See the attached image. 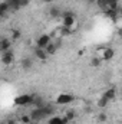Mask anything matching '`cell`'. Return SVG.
Here are the masks:
<instances>
[{"label":"cell","mask_w":122,"mask_h":124,"mask_svg":"<svg viewBox=\"0 0 122 124\" xmlns=\"http://www.w3.org/2000/svg\"><path fill=\"white\" fill-rule=\"evenodd\" d=\"M96 56L101 59V61H111L114 56H115V51L109 46H102L98 49V54Z\"/></svg>","instance_id":"2"},{"label":"cell","mask_w":122,"mask_h":124,"mask_svg":"<svg viewBox=\"0 0 122 124\" xmlns=\"http://www.w3.org/2000/svg\"><path fill=\"white\" fill-rule=\"evenodd\" d=\"M108 120V116L105 114V113H99L98 114V121H101V123H105Z\"/></svg>","instance_id":"18"},{"label":"cell","mask_w":122,"mask_h":124,"mask_svg":"<svg viewBox=\"0 0 122 124\" xmlns=\"http://www.w3.org/2000/svg\"><path fill=\"white\" fill-rule=\"evenodd\" d=\"M101 63H102V61L98 58V56H93L91 59V66H93V68H98V66H101Z\"/></svg>","instance_id":"16"},{"label":"cell","mask_w":122,"mask_h":124,"mask_svg":"<svg viewBox=\"0 0 122 124\" xmlns=\"http://www.w3.org/2000/svg\"><path fill=\"white\" fill-rule=\"evenodd\" d=\"M108 104H109V101H108L106 98H103V97H99V100H98V107H99V108H105Z\"/></svg>","instance_id":"15"},{"label":"cell","mask_w":122,"mask_h":124,"mask_svg":"<svg viewBox=\"0 0 122 124\" xmlns=\"http://www.w3.org/2000/svg\"><path fill=\"white\" fill-rule=\"evenodd\" d=\"M89 3H96V0H88Z\"/></svg>","instance_id":"19"},{"label":"cell","mask_w":122,"mask_h":124,"mask_svg":"<svg viewBox=\"0 0 122 124\" xmlns=\"http://www.w3.org/2000/svg\"><path fill=\"white\" fill-rule=\"evenodd\" d=\"M52 42V38H50V35H40L39 38H37V40H36V46L37 48H42V49H45L49 43Z\"/></svg>","instance_id":"5"},{"label":"cell","mask_w":122,"mask_h":124,"mask_svg":"<svg viewBox=\"0 0 122 124\" xmlns=\"http://www.w3.org/2000/svg\"><path fill=\"white\" fill-rule=\"evenodd\" d=\"M63 117H65L68 121H70V120H73V118L76 117V111H75V110H66L65 114H63Z\"/></svg>","instance_id":"14"},{"label":"cell","mask_w":122,"mask_h":124,"mask_svg":"<svg viewBox=\"0 0 122 124\" xmlns=\"http://www.w3.org/2000/svg\"><path fill=\"white\" fill-rule=\"evenodd\" d=\"M69 121L65 118V117H58V116H55V117H52L49 121H47V124H68Z\"/></svg>","instance_id":"10"},{"label":"cell","mask_w":122,"mask_h":124,"mask_svg":"<svg viewBox=\"0 0 122 124\" xmlns=\"http://www.w3.org/2000/svg\"><path fill=\"white\" fill-rule=\"evenodd\" d=\"M20 123H23V124H30L32 123V118H30V116L29 114H25V116H22L20 117V120H19Z\"/></svg>","instance_id":"17"},{"label":"cell","mask_w":122,"mask_h":124,"mask_svg":"<svg viewBox=\"0 0 122 124\" xmlns=\"http://www.w3.org/2000/svg\"><path fill=\"white\" fill-rule=\"evenodd\" d=\"M50 16L53 17V19H59L62 16V10L59 9V7H50Z\"/></svg>","instance_id":"13"},{"label":"cell","mask_w":122,"mask_h":124,"mask_svg":"<svg viewBox=\"0 0 122 124\" xmlns=\"http://www.w3.org/2000/svg\"><path fill=\"white\" fill-rule=\"evenodd\" d=\"M75 100H76L75 95L68 94V93H62V94H59V95L55 98V102H56L58 105H68V104H72Z\"/></svg>","instance_id":"3"},{"label":"cell","mask_w":122,"mask_h":124,"mask_svg":"<svg viewBox=\"0 0 122 124\" xmlns=\"http://www.w3.org/2000/svg\"><path fill=\"white\" fill-rule=\"evenodd\" d=\"M34 56H36L39 61L45 62L46 59H47V56H49V55L45 52V49H42V48H37V46H36V48H34Z\"/></svg>","instance_id":"8"},{"label":"cell","mask_w":122,"mask_h":124,"mask_svg":"<svg viewBox=\"0 0 122 124\" xmlns=\"http://www.w3.org/2000/svg\"><path fill=\"white\" fill-rule=\"evenodd\" d=\"M20 65H22V68H23V69L29 71L32 66H33V61H32L30 58H23L22 62H20Z\"/></svg>","instance_id":"12"},{"label":"cell","mask_w":122,"mask_h":124,"mask_svg":"<svg viewBox=\"0 0 122 124\" xmlns=\"http://www.w3.org/2000/svg\"><path fill=\"white\" fill-rule=\"evenodd\" d=\"M30 124H40V123H37V121H32Z\"/></svg>","instance_id":"21"},{"label":"cell","mask_w":122,"mask_h":124,"mask_svg":"<svg viewBox=\"0 0 122 124\" xmlns=\"http://www.w3.org/2000/svg\"><path fill=\"white\" fill-rule=\"evenodd\" d=\"M43 1H46V3H50V1H53V0H43Z\"/></svg>","instance_id":"20"},{"label":"cell","mask_w":122,"mask_h":124,"mask_svg":"<svg viewBox=\"0 0 122 124\" xmlns=\"http://www.w3.org/2000/svg\"><path fill=\"white\" fill-rule=\"evenodd\" d=\"M20 36H22V33H20V31H19V29H10V31H9V36H7V38H9L10 40H17Z\"/></svg>","instance_id":"11"},{"label":"cell","mask_w":122,"mask_h":124,"mask_svg":"<svg viewBox=\"0 0 122 124\" xmlns=\"http://www.w3.org/2000/svg\"><path fill=\"white\" fill-rule=\"evenodd\" d=\"M102 97H103V98H106V100H108V101L111 102V101H112V100H115V97H116V90H115V88L112 87V88L106 90L105 93L102 94Z\"/></svg>","instance_id":"9"},{"label":"cell","mask_w":122,"mask_h":124,"mask_svg":"<svg viewBox=\"0 0 122 124\" xmlns=\"http://www.w3.org/2000/svg\"><path fill=\"white\" fill-rule=\"evenodd\" d=\"M62 28L63 29H68V31H73L75 26L78 25L76 22V16L73 12H62Z\"/></svg>","instance_id":"1"},{"label":"cell","mask_w":122,"mask_h":124,"mask_svg":"<svg viewBox=\"0 0 122 124\" xmlns=\"http://www.w3.org/2000/svg\"><path fill=\"white\" fill-rule=\"evenodd\" d=\"M33 97H34V95H30V94H22V95H19V97L14 98V104L22 105V107L29 105V104L33 102Z\"/></svg>","instance_id":"4"},{"label":"cell","mask_w":122,"mask_h":124,"mask_svg":"<svg viewBox=\"0 0 122 124\" xmlns=\"http://www.w3.org/2000/svg\"><path fill=\"white\" fill-rule=\"evenodd\" d=\"M12 48V40L9 38H0V52H6Z\"/></svg>","instance_id":"7"},{"label":"cell","mask_w":122,"mask_h":124,"mask_svg":"<svg viewBox=\"0 0 122 124\" xmlns=\"http://www.w3.org/2000/svg\"><path fill=\"white\" fill-rule=\"evenodd\" d=\"M0 61H1L3 65H12L13 61H14V54L9 49V51H6V52H3V54H1Z\"/></svg>","instance_id":"6"}]
</instances>
